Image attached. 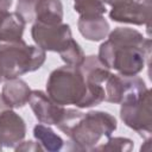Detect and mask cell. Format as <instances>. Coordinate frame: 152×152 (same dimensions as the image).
Here are the masks:
<instances>
[{
	"label": "cell",
	"mask_w": 152,
	"mask_h": 152,
	"mask_svg": "<svg viewBox=\"0 0 152 152\" xmlns=\"http://www.w3.org/2000/svg\"><path fill=\"white\" fill-rule=\"evenodd\" d=\"M28 103L37 120L40 124L49 126L57 125L65 109L63 106L51 100L50 96L42 90H32Z\"/></svg>",
	"instance_id": "30bf717a"
},
{
	"label": "cell",
	"mask_w": 152,
	"mask_h": 152,
	"mask_svg": "<svg viewBox=\"0 0 152 152\" xmlns=\"http://www.w3.org/2000/svg\"><path fill=\"white\" fill-rule=\"evenodd\" d=\"M37 0H18L15 13H18L23 20L28 23H34V5Z\"/></svg>",
	"instance_id": "ffe728a7"
},
{
	"label": "cell",
	"mask_w": 152,
	"mask_h": 152,
	"mask_svg": "<svg viewBox=\"0 0 152 152\" xmlns=\"http://www.w3.org/2000/svg\"><path fill=\"white\" fill-rule=\"evenodd\" d=\"M46 94L61 106L75 104L77 108H89L104 101V88L101 84L88 83L78 66L66 64L50 74Z\"/></svg>",
	"instance_id": "3957f363"
},
{
	"label": "cell",
	"mask_w": 152,
	"mask_h": 152,
	"mask_svg": "<svg viewBox=\"0 0 152 152\" xmlns=\"http://www.w3.org/2000/svg\"><path fill=\"white\" fill-rule=\"evenodd\" d=\"M63 20V5L61 0H37L34 5V23L56 25Z\"/></svg>",
	"instance_id": "4fadbf2b"
},
{
	"label": "cell",
	"mask_w": 152,
	"mask_h": 152,
	"mask_svg": "<svg viewBox=\"0 0 152 152\" xmlns=\"http://www.w3.org/2000/svg\"><path fill=\"white\" fill-rule=\"evenodd\" d=\"M151 0H127L112 6L109 17L113 21L133 25H146L150 32Z\"/></svg>",
	"instance_id": "ba28073f"
},
{
	"label": "cell",
	"mask_w": 152,
	"mask_h": 152,
	"mask_svg": "<svg viewBox=\"0 0 152 152\" xmlns=\"http://www.w3.org/2000/svg\"><path fill=\"white\" fill-rule=\"evenodd\" d=\"M13 0H0V8L4 11H8L10 7L12 6Z\"/></svg>",
	"instance_id": "7402d4cb"
},
{
	"label": "cell",
	"mask_w": 152,
	"mask_h": 152,
	"mask_svg": "<svg viewBox=\"0 0 152 152\" xmlns=\"http://www.w3.org/2000/svg\"><path fill=\"white\" fill-rule=\"evenodd\" d=\"M33 137L40 144L44 151L57 152L62 150L64 145L63 139L58 134H56L49 127V125L45 124H38L33 127Z\"/></svg>",
	"instance_id": "2e32d148"
},
{
	"label": "cell",
	"mask_w": 152,
	"mask_h": 152,
	"mask_svg": "<svg viewBox=\"0 0 152 152\" xmlns=\"http://www.w3.org/2000/svg\"><path fill=\"white\" fill-rule=\"evenodd\" d=\"M1 148H2V147H1V146H0V150H1Z\"/></svg>",
	"instance_id": "d4e9b609"
},
{
	"label": "cell",
	"mask_w": 152,
	"mask_h": 152,
	"mask_svg": "<svg viewBox=\"0 0 152 152\" xmlns=\"http://www.w3.org/2000/svg\"><path fill=\"white\" fill-rule=\"evenodd\" d=\"M14 150H15V151H28V152L44 151V150H43V147L40 146V144H39L38 141H37V142H34V141H31V140L19 142V144L14 147Z\"/></svg>",
	"instance_id": "44dd1931"
},
{
	"label": "cell",
	"mask_w": 152,
	"mask_h": 152,
	"mask_svg": "<svg viewBox=\"0 0 152 152\" xmlns=\"http://www.w3.org/2000/svg\"><path fill=\"white\" fill-rule=\"evenodd\" d=\"M26 134V125L24 119L17 114L11 107L0 112V146L15 147L23 141Z\"/></svg>",
	"instance_id": "9c48e42d"
},
{
	"label": "cell",
	"mask_w": 152,
	"mask_h": 152,
	"mask_svg": "<svg viewBox=\"0 0 152 152\" xmlns=\"http://www.w3.org/2000/svg\"><path fill=\"white\" fill-rule=\"evenodd\" d=\"M70 139L76 151H91L102 137L109 138L116 129L115 116L102 110L82 113L74 108H65L61 120L56 125Z\"/></svg>",
	"instance_id": "7a4b0ae2"
},
{
	"label": "cell",
	"mask_w": 152,
	"mask_h": 152,
	"mask_svg": "<svg viewBox=\"0 0 152 152\" xmlns=\"http://www.w3.org/2000/svg\"><path fill=\"white\" fill-rule=\"evenodd\" d=\"M43 49L27 45L23 39L0 42V83L38 70L45 62Z\"/></svg>",
	"instance_id": "277c9868"
},
{
	"label": "cell",
	"mask_w": 152,
	"mask_h": 152,
	"mask_svg": "<svg viewBox=\"0 0 152 152\" xmlns=\"http://www.w3.org/2000/svg\"><path fill=\"white\" fill-rule=\"evenodd\" d=\"M104 83V100L119 104L137 100L148 89L144 80L138 75L124 76L110 74Z\"/></svg>",
	"instance_id": "8992f818"
},
{
	"label": "cell",
	"mask_w": 152,
	"mask_h": 152,
	"mask_svg": "<svg viewBox=\"0 0 152 152\" xmlns=\"http://www.w3.org/2000/svg\"><path fill=\"white\" fill-rule=\"evenodd\" d=\"M59 56L62 61L65 62L66 65H71V66H80L86 57L83 50L81 49L78 43L74 39L69 43V45L62 52H59Z\"/></svg>",
	"instance_id": "ac0fdd59"
},
{
	"label": "cell",
	"mask_w": 152,
	"mask_h": 152,
	"mask_svg": "<svg viewBox=\"0 0 152 152\" xmlns=\"http://www.w3.org/2000/svg\"><path fill=\"white\" fill-rule=\"evenodd\" d=\"M31 36L36 45L44 51H53L58 53L62 52L74 39L70 26L63 23L56 25L33 23Z\"/></svg>",
	"instance_id": "52a82bcc"
},
{
	"label": "cell",
	"mask_w": 152,
	"mask_h": 152,
	"mask_svg": "<svg viewBox=\"0 0 152 152\" xmlns=\"http://www.w3.org/2000/svg\"><path fill=\"white\" fill-rule=\"evenodd\" d=\"M80 33L88 40L100 42L104 39L109 33V24L103 15L82 17L80 15L77 21Z\"/></svg>",
	"instance_id": "7c38bea8"
},
{
	"label": "cell",
	"mask_w": 152,
	"mask_h": 152,
	"mask_svg": "<svg viewBox=\"0 0 152 152\" xmlns=\"http://www.w3.org/2000/svg\"><path fill=\"white\" fill-rule=\"evenodd\" d=\"M25 25L26 23L18 13H8L0 25V42L20 40L24 33Z\"/></svg>",
	"instance_id": "9a60e30c"
},
{
	"label": "cell",
	"mask_w": 152,
	"mask_h": 152,
	"mask_svg": "<svg viewBox=\"0 0 152 152\" xmlns=\"http://www.w3.org/2000/svg\"><path fill=\"white\" fill-rule=\"evenodd\" d=\"M134 147L133 140L128 138H122V137H115V138H109L106 144L95 146L91 151H121V152H128L132 151Z\"/></svg>",
	"instance_id": "d6986e66"
},
{
	"label": "cell",
	"mask_w": 152,
	"mask_h": 152,
	"mask_svg": "<svg viewBox=\"0 0 152 152\" xmlns=\"http://www.w3.org/2000/svg\"><path fill=\"white\" fill-rule=\"evenodd\" d=\"M84 80L90 84H101L112 74L109 68L106 66L97 56H87L78 66Z\"/></svg>",
	"instance_id": "5bb4252c"
},
{
	"label": "cell",
	"mask_w": 152,
	"mask_h": 152,
	"mask_svg": "<svg viewBox=\"0 0 152 152\" xmlns=\"http://www.w3.org/2000/svg\"><path fill=\"white\" fill-rule=\"evenodd\" d=\"M120 118L127 127L132 128L141 137L150 138L152 133V109L150 89H147L137 100L127 103H121Z\"/></svg>",
	"instance_id": "5b68a950"
},
{
	"label": "cell",
	"mask_w": 152,
	"mask_h": 152,
	"mask_svg": "<svg viewBox=\"0 0 152 152\" xmlns=\"http://www.w3.org/2000/svg\"><path fill=\"white\" fill-rule=\"evenodd\" d=\"M31 91L28 84L17 77L5 82L1 96L11 108H21L28 102Z\"/></svg>",
	"instance_id": "8fae6325"
},
{
	"label": "cell",
	"mask_w": 152,
	"mask_h": 152,
	"mask_svg": "<svg viewBox=\"0 0 152 152\" xmlns=\"http://www.w3.org/2000/svg\"><path fill=\"white\" fill-rule=\"evenodd\" d=\"M151 39L131 27H116L99 48L97 57L109 69L124 76H134L142 71L150 59Z\"/></svg>",
	"instance_id": "6da1fadb"
},
{
	"label": "cell",
	"mask_w": 152,
	"mask_h": 152,
	"mask_svg": "<svg viewBox=\"0 0 152 152\" xmlns=\"http://www.w3.org/2000/svg\"><path fill=\"white\" fill-rule=\"evenodd\" d=\"M8 13H10L8 11H4V10L0 8V25H1V23L4 21V19L6 18V15H7Z\"/></svg>",
	"instance_id": "cb8c5ba5"
},
{
	"label": "cell",
	"mask_w": 152,
	"mask_h": 152,
	"mask_svg": "<svg viewBox=\"0 0 152 152\" xmlns=\"http://www.w3.org/2000/svg\"><path fill=\"white\" fill-rule=\"evenodd\" d=\"M104 4H108L110 6H114L116 4H120V2H124V1H127V0H103Z\"/></svg>",
	"instance_id": "603a6c76"
},
{
	"label": "cell",
	"mask_w": 152,
	"mask_h": 152,
	"mask_svg": "<svg viewBox=\"0 0 152 152\" xmlns=\"http://www.w3.org/2000/svg\"><path fill=\"white\" fill-rule=\"evenodd\" d=\"M74 8L82 17L103 15L107 11L103 0H74Z\"/></svg>",
	"instance_id": "e0dca14e"
}]
</instances>
